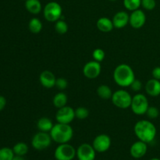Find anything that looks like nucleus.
Listing matches in <instances>:
<instances>
[{
	"mask_svg": "<svg viewBox=\"0 0 160 160\" xmlns=\"http://www.w3.org/2000/svg\"><path fill=\"white\" fill-rule=\"evenodd\" d=\"M12 160H25L23 159V156H14V157L12 158Z\"/></svg>",
	"mask_w": 160,
	"mask_h": 160,
	"instance_id": "c9c22d12",
	"label": "nucleus"
},
{
	"mask_svg": "<svg viewBox=\"0 0 160 160\" xmlns=\"http://www.w3.org/2000/svg\"><path fill=\"white\" fill-rule=\"evenodd\" d=\"M77 155V150L68 143L59 144L56 148L54 156L56 160H73Z\"/></svg>",
	"mask_w": 160,
	"mask_h": 160,
	"instance_id": "0eeeda50",
	"label": "nucleus"
},
{
	"mask_svg": "<svg viewBox=\"0 0 160 160\" xmlns=\"http://www.w3.org/2000/svg\"><path fill=\"white\" fill-rule=\"evenodd\" d=\"M89 116V111L85 107H78L75 109V117L78 120H84Z\"/></svg>",
	"mask_w": 160,
	"mask_h": 160,
	"instance_id": "cd10ccee",
	"label": "nucleus"
},
{
	"mask_svg": "<svg viewBox=\"0 0 160 160\" xmlns=\"http://www.w3.org/2000/svg\"><path fill=\"white\" fill-rule=\"evenodd\" d=\"M28 146L24 142H18L12 148L13 152L16 156H24L28 152Z\"/></svg>",
	"mask_w": 160,
	"mask_h": 160,
	"instance_id": "b1692460",
	"label": "nucleus"
},
{
	"mask_svg": "<svg viewBox=\"0 0 160 160\" xmlns=\"http://www.w3.org/2000/svg\"><path fill=\"white\" fill-rule=\"evenodd\" d=\"M25 8L32 14H38L42 9V3L39 0H25Z\"/></svg>",
	"mask_w": 160,
	"mask_h": 160,
	"instance_id": "6ab92c4d",
	"label": "nucleus"
},
{
	"mask_svg": "<svg viewBox=\"0 0 160 160\" xmlns=\"http://www.w3.org/2000/svg\"><path fill=\"white\" fill-rule=\"evenodd\" d=\"M42 23L39 19L34 18L31 19L29 21L28 23V28L31 32L34 33V34H38L39 32H41V31L42 30Z\"/></svg>",
	"mask_w": 160,
	"mask_h": 160,
	"instance_id": "5701e85b",
	"label": "nucleus"
},
{
	"mask_svg": "<svg viewBox=\"0 0 160 160\" xmlns=\"http://www.w3.org/2000/svg\"><path fill=\"white\" fill-rule=\"evenodd\" d=\"M147 117H148L149 119L151 120H154V119H156L159 115V109H157L156 107L155 106H149L148 108L146 111V113Z\"/></svg>",
	"mask_w": 160,
	"mask_h": 160,
	"instance_id": "c756f323",
	"label": "nucleus"
},
{
	"mask_svg": "<svg viewBox=\"0 0 160 160\" xmlns=\"http://www.w3.org/2000/svg\"><path fill=\"white\" fill-rule=\"evenodd\" d=\"M56 79L57 78H56L54 73L49 70H44L39 76L41 84L45 88H52L53 87H55Z\"/></svg>",
	"mask_w": 160,
	"mask_h": 160,
	"instance_id": "2eb2a0df",
	"label": "nucleus"
},
{
	"mask_svg": "<svg viewBox=\"0 0 160 160\" xmlns=\"http://www.w3.org/2000/svg\"><path fill=\"white\" fill-rule=\"evenodd\" d=\"M147 150H148L147 143L139 140L134 142L131 145V148H130V153L133 158L138 159L145 156V155L147 152Z\"/></svg>",
	"mask_w": 160,
	"mask_h": 160,
	"instance_id": "4468645a",
	"label": "nucleus"
},
{
	"mask_svg": "<svg viewBox=\"0 0 160 160\" xmlns=\"http://www.w3.org/2000/svg\"><path fill=\"white\" fill-rule=\"evenodd\" d=\"M15 154L12 148L4 147L0 148V160H12Z\"/></svg>",
	"mask_w": 160,
	"mask_h": 160,
	"instance_id": "a878e982",
	"label": "nucleus"
},
{
	"mask_svg": "<svg viewBox=\"0 0 160 160\" xmlns=\"http://www.w3.org/2000/svg\"><path fill=\"white\" fill-rule=\"evenodd\" d=\"M109 1H116V0H109Z\"/></svg>",
	"mask_w": 160,
	"mask_h": 160,
	"instance_id": "4c0bfd02",
	"label": "nucleus"
},
{
	"mask_svg": "<svg viewBox=\"0 0 160 160\" xmlns=\"http://www.w3.org/2000/svg\"><path fill=\"white\" fill-rule=\"evenodd\" d=\"M75 117V110L70 106H63L58 109L56 114V119L57 123L70 124Z\"/></svg>",
	"mask_w": 160,
	"mask_h": 160,
	"instance_id": "1a4fd4ad",
	"label": "nucleus"
},
{
	"mask_svg": "<svg viewBox=\"0 0 160 160\" xmlns=\"http://www.w3.org/2000/svg\"><path fill=\"white\" fill-rule=\"evenodd\" d=\"M156 0H142V6L146 10H152L156 8Z\"/></svg>",
	"mask_w": 160,
	"mask_h": 160,
	"instance_id": "7c9ffc66",
	"label": "nucleus"
},
{
	"mask_svg": "<svg viewBox=\"0 0 160 160\" xmlns=\"http://www.w3.org/2000/svg\"><path fill=\"white\" fill-rule=\"evenodd\" d=\"M101 64L97 61H89L83 68V73L88 79H95L101 73Z\"/></svg>",
	"mask_w": 160,
	"mask_h": 160,
	"instance_id": "f8f14e48",
	"label": "nucleus"
},
{
	"mask_svg": "<svg viewBox=\"0 0 160 160\" xmlns=\"http://www.w3.org/2000/svg\"><path fill=\"white\" fill-rule=\"evenodd\" d=\"M6 106V99L4 96L0 95V112L4 109V108Z\"/></svg>",
	"mask_w": 160,
	"mask_h": 160,
	"instance_id": "f704fd0d",
	"label": "nucleus"
},
{
	"mask_svg": "<svg viewBox=\"0 0 160 160\" xmlns=\"http://www.w3.org/2000/svg\"><path fill=\"white\" fill-rule=\"evenodd\" d=\"M113 79L116 84L120 87H129L135 79L133 69L128 64H120L113 72Z\"/></svg>",
	"mask_w": 160,
	"mask_h": 160,
	"instance_id": "f03ea898",
	"label": "nucleus"
},
{
	"mask_svg": "<svg viewBox=\"0 0 160 160\" xmlns=\"http://www.w3.org/2000/svg\"><path fill=\"white\" fill-rule=\"evenodd\" d=\"M150 160H160V159H158V158H152V159H151Z\"/></svg>",
	"mask_w": 160,
	"mask_h": 160,
	"instance_id": "e433bc0d",
	"label": "nucleus"
},
{
	"mask_svg": "<svg viewBox=\"0 0 160 160\" xmlns=\"http://www.w3.org/2000/svg\"><path fill=\"white\" fill-rule=\"evenodd\" d=\"M52 140L58 144L68 143L73 135V128L70 124L56 123L49 132Z\"/></svg>",
	"mask_w": 160,
	"mask_h": 160,
	"instance_id": "7ed1b4c3",
	"label": "nucleus"
},
{
	"mask_svg": "<svg viewBox=\"0 0 160 160\" xmlns=\"http://www.w3.org/2000/svg\"><path fill=\"white\" fill-rule=\"evenodd\" d=\"M145 91L150 96L156 97L160 95V81L155 78L147 81L145 84Z\"/></svg>",
	"mask_w": 160,
	"mask_h": 160,
	"instance_id": "f3484780",
	"label": "nucleus"
},
{
	"mask_svg": "<svg viewBox=\"0 0 160 160\" xmlns=\"http://www.w3.org/2000/svg\"><path fill=\"white\" fill-rule=\"evenodd\" d=\"M112 103L115 106L120 109H128L131 107L132 96L129 92L125 90H117L113 92L112 95Z\"/></svg>",
	"mask_w": 160,
	"mask_h": 160,
	"instance_id": "20e7f679",
	"label": "nucleus"
},
{
	"mask_svg": "<svg viewBox=\"0 0 160 160\" xmlns=\"http://www.w3.org/2000/svg\"><path fill=\"white\" fill-rule=\"evenodd\" d=\"M67 102H68V98H67V95L63 92H59V93L56 94L52 100L54 106L58 109L67 106Z\"/></svg>",
	"mask_w": 160,
	"mask_h": 160,
	"instance_id": "412c9836",
	"label": "nucleus"
},
{
	"mask_svg": "<svg viewBox=\"0 0 160 160\" xmlns=\"http://www.w3.org/2000/svg\"><path fill=\"white\" fill-rule=\"evenodd\" d=\"M96 26L100 31L104 33L110 32L114 28L112 20L108 17H101V18L98 19L97 20Z\"/></svg>",
	"mask_w": 160,
	"mask_h": 160,
	"instance_id": "a211bd4d",
	"label": "nucleus"
},
{
	"mask_svg": "<svg viewBox=\"0 0 160 160\" xmlns=\"http://www.w3.org/2000/svg\"><path fill=\"white\" fill-rule=\"evenodd\" d=\"M52 138L50 134L46 132L39 131L38 133L34 134L31 140V145L33 148L38 151L46 149L50 146L52 142Z\"/></svg>",
	"mask_w": 160,
	"mask_h": 160,
	"instance_id": "6e6552de",
	"label": "nucleus"
},
{
	"mask_svg": "<svg viewBox=\"0 0 160 160\" xmlns=\"http://www.w3.org/2000/svg\"><path fill=\"white\" fill-rule=\"evenodd\" d=\"M96 151L92 145L84 143L80 145L77 149V155L78 160H95Z\"/></svg>",
	"mask_w": 160,
	"mask_h": 160,
	"instance_id": "9b49d317",
	"label": "nucleus"
},
{
	"mask_svg": "<svg viewBox=\"0 0 160 160\" xmlns=\"http://www.w3.org/2000/svg\"><path fill=\"white\" fill-rule=\"evenodd\" d=\"M55 30L57 33L60 34H64L67 32L68 31V25H67V22L64 20H59L56 22L55 24Z\"/></svg>",
	"mask_w": 160,
	"mask_h": 160,
	"instance_id": "bb28decb",
	"label": "nucleus"
},
{
	"mask_svg": "<svg viewBox=\"0 0 160 160\" xmlns=\"http://www.w3.org/2000/svg\"><path fill=\"white\" fill-rule=\"evenodd\" d=\"M134 131L140 141L145 143H151L156 136V128L149 120H142L134 125Z\"/></svg>",
	"mask_w": 160,
	"mask_h": 160,
	"instance_id": "f257e3e1",
	"label": "nucleus"
},
{
	"mask_svg": "<svg viewBox=\"0 0 160 160\" xmlns=\"http://www.w3.org/2000/svg\"><path fill=\"white\" fill-rule=\"evenodd\" d=\"M97 94L98 96L102 99H110L112 98V95L113 92H112L110 88L106 84H102L97 88Z\"/></svg>",
	"mask_w": 160,
	"mask_h": 160,
	"instance_id": "4be33fe9",
	"label": "nucleus"
},
{
	"mask_svg": "<svg viewBox=\"0 0 160 160\" xmlns=\"http://www.w3.org/2000/svg\"><path fill=\"white\" fill-rule=\"evenodd\" d=\"M67 85H68V82H67V79H65V78H59L56 79V86L59 90H64V89L67 88Z\"/></svg>",
	"mask_w": 160,
	"mask_h": 160,
	"instance_id": "2f4dec72",
	"label": "nucleus"
},
{
	"mask_svg": "<svg viewBox=\"0 0 160 160\" xmlns=\"http://www.w3.org/2000/svg\"><path fill=\"white\" fill-rule=\"evenodd\" d=\"M123 6L128 10L134 11L142 6V0H123Z\"/></svg>",
	"mask_w": 160,
	"mask_h": 160,
	"instance_id": "393cba45",
	"label": "nucleus"
},
{
	"mask_svg": "<svg viewBox=\"0 0 160 160\" xmlns=\"http://www.w3.org/2000/svg\"><path fill=\"white\" fill-rule=\"evenodd\" d=\"M130 87L131 88L134 92H139L141 89L142 88V81H139L138 79H134V81L131 83V84L130 85Z\"/></svg>",
	"mask_w": 160,
	"mask_h": 160,
	"instance_id": "473e14b6",
	"label": "nucleus"
},
{
	"mask_svg": "<svg viewBox=\"0 0 160 160\" xmlns=\"http://www.w3.org/2000/svg\"><path fill=\"white\" fill-rule=\"evenodd\" d=\"M111 138L109 135L105 134H99L95 138L92 146L97 152L102 153L108 151L111 146Z\"/></svg>",
	"mask_w": 160,
	"mask_h": 160,
	"instance_id": "9d476101",
	"label": "nucleus"
},
{
	"mask_svg": "<svg viewBox=\"0 0 160 160\" xmlns=\"http://www.w3.org/2000/svg\"><path fill=\"white\" fill-rule=\"evenodd\" d=\"M146 21V16L142 9H136L132 11L130 15L129 23L133 28L139 29L145 25Z\"/></svg>",
	"mask_w": 160,
	"mask_h": 160,
	"instance_id": "ddd939ff",
	"label": "nucleus"
},
{
	"mask_svg": "<svg viewBox=\"0 0 160 160\" xmlns=\"http://www.w3.org/2000/svg\"><path fill=\"white\" fill-rule=\"evenodd\" d=\"M149 107L148 98L143 94H137L132 97L131 108L133 112L136 115H144L146 113L148 108Z\"/></svg>",
	"mask_w": 160,
	"mask_h": 160,
	"instance_id": "423d86ee",
	"label": "nucleus"
},
{
	"mask_svg": "<svg viewBox=\"0 0 160 160\" xmlns=\"http://www.w3.org/2000/svg\"><path fill=\"white\" fill-rule=\"evenodd\" d=\"M129 20L130 16L128 15V12L124 11H120L114 15L112 18V23H113L114 28L120 29L126 27L129 23Z\"/></svg>",
	"mask_w": 160,
	"mask_h": 160,
	"instance_id": "dca6fc26",
	"label": "nucleus"
},
{
	"mask_svg": "<svg viewBox=\"0 0 160 160\" xmlns=\"http://www.w3.org/2000/svg\"><path fill=\"white\" fill-rule=\"evenodd\" d=\"M92 56H93L94 60L97 61V62H102L103 59L106 57V53H105L104 50L102 48H95L92 52Z\"/></svg>",
	"mask_w": 160,
	"mask_h": 160,
	"instance_id": "c85d7f7f",
	"label": "nucleus"
},
{
	"mask_svg": "<svg viewBox=\"0 0 160 160\" xmlns=\"http://www.w3.org/2000/svg\"><path fill=\"white\" fill-rule=\"evenodd\" d=\"M152 77L153 78L160 81V67H155L152 70Z\"/></svg>",
	"mask_w": 160,
	"mask_h": 160,
	"instance_id": "72a5a7b5",
	"label": "nucleus"
},
{
	"mask_svg": "<svg viewBox=\"0 0 160 160\" xmlns=\"http://www.w3.org/2000/svg\"><path fill=\"white\" fill-rule=\"evenodd\" d=\"M53 123L50 119L48 117H42L38 120L37 127L38 130L42 132L49 133L53 128Z\"/></svg>",
	"mask_w": 160,
	"mask_h": 160,
	"instance_id": "aec40b11",
	"label": "nucleus"
},
{
	"mask_svg": "<svg viewBox=\"0 0 160 160\" xmlns=\"http://www.w3.org/2000/svg\"><path fill=\"white\" fill-rule=\"evenodd\" d=\"M62 9L60 5L56 2H50L47 3L43 9L45 20L49 22H56L62 16Z\"/></svg>",
	"mask_w": 160,
	"mask_h": 160,
	"instance_id": "39448f33",
	"label": "nucleus"
}]
</instances>
